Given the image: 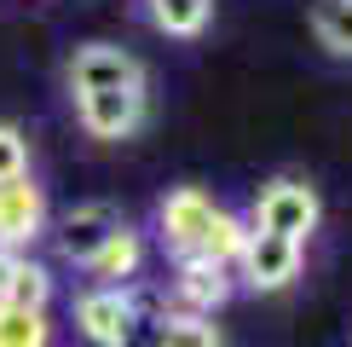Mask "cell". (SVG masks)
<instances>
[{
	"mask_svg": "<svg viewBox=\"0 0 352 347\" xmlns=\"http://www.w3.org/2000/svg\"><path fill=\"white\" fill-rule=\"evenodd\" d=\"M214 214H219V202L208 191H197V185H173V191L156 202V231H162V249L173 255V266L202 255V238H208Z\"/></svg>",
	"mask_w": 352,
	"mask_h": 347,
	"instance_id": "1",
	"label": "cell"
},
{
	"mask_svg": "<svg viewBox=\"0 0 352 347\" xmlns=\"http://www.w3.org/2000/svg\"><path fill=\"white\" fill-rule=\"evenodd\" d=\"M318 191L306 180H272L266 191L254 197V220L248 231H272V238H289V243H306L318 231Z\"/></svg>",
	"mask_w": 352,
	"mask_h": 347,
	"instance_id": "2",
	"label": "cell"
},
{
	"mask_svg": "<svg viewBox=\"0 0 352 347\" xmlns=\"http://www.w3.org/2000/svg\"><path fill=\"white\" fill-rule=\"evenodd\" d=\"M64 81H69L76 98H87V93H122V87H144V64L127 47L87 41V47H76V58H69Z\"/></svg>",
	"mask_w": 352,
	"mask_h": 347,
	"instance_id": "3",
	"label": "cell"
},
{
	"mask_svg": "<svg viewBox=\"0 0 352 347\" xmlns=\"http://www.w3.org/2000/svg\"><path fill=\"white\" fill-rule=\"evenodd\" d=\"M139 324V295L133 289H87L76 301V330L87 347H122Z\"/></svg>",
	"mask_w": 352,
	"mask_h": 347,
	"instance_id": "4",
	"label": "cell"
},
{
	"mask_svg": "<svg viewBox=\"0 0 352 347\" xmlns=\"http://www.w3.org/2000/svg\"><path fill=\"white\" fill-rule=\"evenodd\" d=\"M122 226H127V220H122V209H116V202H104V197H93V202H76V209L58 220L52 238H58V255H64V260H76V266H93L98 249H104V243H110Z\"/></svg>",
	"mask_w": 352,
	"mask_h": 347,
	"instance_id": "5",
	"label": "cell"
},
{
	"mask_svg": "<svg viewBox=\"0 0 352 347\" xmlns=\"http://www.w3.org/2000/svg\"><path fill=\"white\" fill-rule=\"evenodd\" d=\"M76 122L93 139H133L144 127V87H122V93H87L76 98Z\"/></svg>",
	"mask_w": 352,
	"mask_h": 347,
	"instance_id": "6",
	"label": "cell"
},
{
	"mask_svg": "<svg viewBox=\"0 0 352 347\" xmlns=\"http://www.w3.org/2000/svg\"><path fill=\"white\" fill-rule=\"evenodd\" d=\"M41 231H47V191H41L29 174L23 180H6L0 185V243L23 255Z\"/></svg>",
	"mask_w": 352,
	"mask_h": 347,
	"instance_id": "7",
	"label": "cell"
},
{
	"mask_svg": "<svg viewBox=\"0 0 352 347\" xmlns=\"http://www.w3.org/2000/svg\"><path fill=\"white\" fill-rule=\"evenodd\" d=\"M237 266H243L248 289H289L300 278V243L272 238V231H248V249Z\"/></svg>",
	"mask_w": 352,
	"mask_h": 347,
	"instance_id": "8",
	"label": "cell"
},
{
	"mask_svg": "<svg viewBox=\"0 0 352 347\" xmlns=\"http://www.w3.org/2000/svg\"><path fill=\"white\" fill-rule=\"evenodd\" d=\"M226 295H231V278L208 260H179L173 266V313L214 318V307H226Z\"/></svg>",
	"mask_w": 352,
	"mask_h": 347,
	"instance_id": "9",
	"label": "cell"
},
{
	"mask_svg": "<svg viewBox=\"0 0 352 347\" xmlns=\"http://www.w3.org/2000/svg\"><path fill=\"white\" fill-rule=\"evenodd\" d=\"M139 266H144V238H139L133 226H122L104 249H98V260L87 272L98 278V289H127V284L139 278Z\"/></svg>",
	"mask_w": 352,
	"mask_h": 347,
	"instance_id": "10",
	"label": "cell"
},
{
	"mask_svg": "<svg viewBox=\"0 0 352 347\" xmlns=\"http://www.w3.org/2000/svg\"><path fill=\"white\" fill-rule=\"evenodd\" d=\"M214 18V0H151V23L173 41H197Z\"/></svg>",
	"mask_w": 352,
	"mask_h": 347,
	"instance_id": "11",
	"label": "cell"
},
{
	"mask_svg": "<svg viewBox=\"0 0 352 347\" xmlns=\"http://www.w3.org/2000/svg\"><path fill=\"white\" fill-rule=\"evenodd\" d=\"M243 249H248V220H237V214L219 209L214 226H208V238H202V255H197V260H208V266L231 272V266L243 260Z\"/></svg>",
	"mask_w": 352,
	"mask_h": 347,
	"instance_id": "12",
	"label": "cell"
},
{
	"mask_svg": "<svg viewBox=\"0 0 352 347\" xmlns=\"http://www.w3.org/2000/svg\"><path fill=\"white\" fill-rule=\"evenodd\" d=\"M312 35L324 41L329 52L352 58V0H318L312 6Z\"/></svg>",
	"mask_w": 352,
	"mask_h": 347,
	"instance_id": "13",
	"label": "cell"
},
{
	"mask_svg": "<svg viewBox=\"0 0 352 347\" xmlns=\"http://www.w3.org/2000/svg\"><path fill=\"white\" fill-rule=\"evenodd\" d=\"M0 347H52L47 313H23V307L0 301Z\"/></svg>",
	"mask_w": 352,
	"mask_h": 347,
	"instance_id": "14",
	"label": "cell"
},
{
	"mask_svg": "<svg viewBox=\"0 0 352 347\" xmlns=\"http://www.w3.org/2000/svg\"><path fill=\"white\" fill-rule=\"evenodd\" d=\"M156 347H226L214 330V318H197V313H173L162 318V336H156Z\"/></svg>",
	"mask_w": 352,
	"mask_h": 347,
	"instance_id": "15",
	"label": "cell"
},
{
	"mask_svg": "<svg viewBox=\"0 0 352 347\" xmlns=\"http://www.w3.org/2000/svg\"><path fill=\"white\" fill-rule=\"evenodd\" d=\"M47 301H52V272L41 266V260H23V266H18V278H12V289H6V307L47 313Z\"/></svg>",
	"mask_w": 352,
	"mask_h": 347,
	"instance_id": "16",
	"label": "cell"
},
{
	"mask_svg": "<svg viewBox=\"0 0 352 347\" xmlns=\"http://www.w3.org/2000/svg\"><path fill=\"white\" fill-rule=\"evenodd\" d=\"M23 174H29V139H23V127L0 122V185L23 180Z\"/></svg>",
	"mask_w": 352,
	"mask_h": 347,
	"instance_id": "17",
	"label": "cell"
},
{
	"mask_svg": "<svg viewBox=\"0 0 352 347\" xmlns=\"http://www.w3.org/2000/svg\"><path fill=\"white\" fill-rule=\"evenodd\" d=\"M18 266H23V255L0 243V301H6V289H12V278H18Z\"/></svg>",
	"mask_w": 352,
	"mask_h": 347,
	"instance_id": "18",
	"label": "cell"
}]
</instances>
